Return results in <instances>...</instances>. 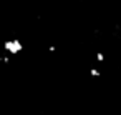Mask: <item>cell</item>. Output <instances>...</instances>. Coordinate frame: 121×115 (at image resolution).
Returning <instances> with one entry per match:
<instances>
[{"label":"cell","mask_w":121,"mask_h":115,"mask_svg":"<svg viewBox=\"0 0 121 115\" xmlns=\"http://www.w3.org/2000/svg\"><path fill=\"white\" fill-rule=\"evenodd\" d=\"M4 48H5L10 55H15V53L22 52L23 45L20 43V40H7V42L4 43Z\"/></svg>","instance_id":"obj_1"}]
</instances>
